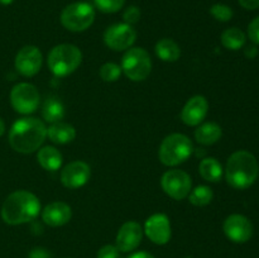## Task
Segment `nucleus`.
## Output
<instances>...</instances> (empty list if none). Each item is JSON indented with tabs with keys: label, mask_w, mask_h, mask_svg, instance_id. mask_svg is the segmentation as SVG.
<instances>
[{
	"label": "nucleus",
	"mask_w": 259,
	"mask_h": 258,
	"mask_svg": "<svg viewBox=\"0 0 259 258\" xmlns=\"http://www.w3.org/2000/svg\"><path fill=\"white\" fill-rule=\"evenodd\" d=\"M143 229L137 222H126L119 229L116 234V248L121 252L134 250L142 242Z\"/></svg>",
	"instance_id": "2eb2a0df"
},
{
	"label": "nucleus",
	"mask_w": 259,
	"mask_h": 258,
	"mask_svg": "<svg viewBox=\"0 0 259 258\" xmlns=\"http://www.w3.org/2000/svg\"><path fill=\"white\" fill-rule=\"evenodd\" d=\"M39 211V199L33 192L18 190L5 199L2 206V218L7 224L19 225L34 220Z\"/></svg>",
	"instance_id": "f03ea898"
},
{
	"label": "nucleus",
	"mask_w": 259,
	"mask_h": 258,
	"mask_svg": "<svg viewBox=\"0 0 259 258\" xmlns=\"http://www.w3.org/2000/svg\"><path fill=\"white\" fill-rule=\"evenodd\" d=\"M156 55L166 62H176L181 56L180 46L171 38H163L156 45Z\"/></svg>",
	"instance_id": "412c9836"
},
{
	"label": "nucleus",
	"mask_w": 259,
	"mask_h": 258,
	"mask_svg": "<svg viewBox=\"0 0 259 258\" xmlns=\"http://www.w3.org/2000/svg\"><path fill=\"white\" fill-rule=\"evenodd\" d=\"M42 116L47 123H57L65 116V106L57 98H50L45 101L42 109Z\"/></svg>",
	"instance_id": "5701e85b"
},
{
	"label": "nucleus",
	"mask_w": 259,
	"mask_h": 258,
	"mask_svg": "<svg viewBox=\"0 0 259 258\" xmlns=\"http://www.w3.org/2000/svg\"><path fill=\"white\" fill-rule=\"evenodd\" d=\"M90 166L83 161L70 162L61 171V182L67 189H78L90 179Z\"/></svg>",
	"instance_id": "ddd939ff"
},
{
	"label": "nucleus",
	"mask_w": 259,
	"mask_h": 258,
	"mask_svg": "<svg viewBox=\"0 0 259 258\" xmlns=\"http://www.w3.org/2000/svg\"><path fill=\"white\" fill-rule=\"evenodd\" d=\"M43 57L35 46H24L15 56V70L25 77H32L39 72Z\"/></svg>",
	"instance_id": "9b49d317"
},
{
	"label": "nucleus",
	"mask_w": 259,
	"mask_h": 258,
	"mask_svg": "<svg viewBox=\"0 0 259 258\" xmlns=\"http://www.w3.org/2000/svg\"><path fill=\"white\" fill-rule=\"evenodd\" d=\"M257 55H258V50L255 46H249V47H247V50H245V56H247V57L254 58Z\"/></svg>",
	"instance_id": "72a5a7b5"
},
{
	"label": "nucleus",
	"mask_w": 259,
	"mask_h": 258,
	"mask_svg": "<svg viewBox=\"0 0 259 258\" xmlns=\"http://www.w3.org/2000/svg\"><path fill=\"white\" fill-rule=\"evenodd\" d=\"M47 136L53 143L67 144L76 138V129L71 124L57 121L47 129Z\"/></svg>",
	"instance_id": "a211bd4d"
},
{
	"label": "nucleus",
	"mask_w": 259,
	"mask_h": 258,
	"mask_svg": "<svg viewBox=\"0 0 259 258\" xmlns=\"http://www.w3.org/2000/svg\"><path fill=\"white\" fill-rule=\"evenodd\" d=\"M82 53L76 46L70 43L58 45L51 50L47 65L56 77H65L75 72L81 65Z\"/></svg>",
	"instance_id": "20e7f679"
},
{
	"label": "nucleus",
	"mask_w": 259,
	"mask_h": 258,
	"mask_svg": "<svg viewBox=\"0 0 259 258\" xmlns=\"http://www.w3.org/2000/svg\"><path fill=\"white\" fill-rule=\"evenodd\" d=\"M13 109L20 114H32L39 105V93L32 83H17L10 91Z\"/></svg>",
	"instance_id": "6e6552de"
},
{
	"label": "nucleus",
	"mask_w": 259,
	"mask_h": 258,
	"mask_svg": "<svg viewBox=\"0 0 259 258\" xmlns=\"http://www.w3.org/2000/svg\"><path fill=\"white\" fill-rule=\"evenodd\" d=\"M243 8L248 10H255L259 8V0H238Z\"/></svg>",
	"instance_id": "473e14b6"
},
{
	"label": "nucleus",
	"mask_w": 259,
	"mask_h": 258,
	"mask_svg": "<svg viewBox=\"0 0 259 258\" xmlns=\"http://www.w3.org/2000/svg\"><path fill=\"white\" fill-rule=\"evenodd\" d=\"M47 137L45 123L37 118H20L12 125L9 132V144L19 153H33L37 151Z\"/></svg>",
	"instance_id": "f257e3e1"
},
{
	"label": "nucleus",
	"mask_w": 259,
	"mask_h": 258,
	"mask_svg": "<svg viewBox=\"0 0 259 258\" xmlns=\"http://www.w3.org/2000/svg\"><path fill=\"white\" fill-rule=\"evenodd\" d=\"M38 163L47 171H57L62 164V154L57 148L52 146H46L38 151Z\"/></svg>",
	"instance_id": "6ab92c4d"
},
{
	"label": "nucleus",
	"mask_w": 259,
	"mask_h": 258,
	"mask_svg": "<svg viewBox=\"0 0 259 258\" xmlns=\"http://www.w3.org/2000/svg\"><path fill=\"white\" fill-rule=\"evenodd\" d=\"M209 103L202 95H195L185 104L181 111V119L186 125L196 126L206 118Z\"/></svg>",
	"instance_id": "dca6fc26"
},
{
	"label": "nucleus",
	"mask_w": 259,
	"mask_h": 258,
	"mask_svg": "<svg viewBox=\"0 0 259 258\" xmlns=\"http://www.w3.org/2000/svg\"><path fill=\"white\" fill-rule=\"evenodd\" d=\"M121 75V67L114 62L104 63L100 68V77L106 82H114Z\"/></svg>",
	"instance_id": "a878e982"
},
{
	"label": "nucleus",
	"mask_w": 259,
	"mask_h": 258,
	"mask_svg": "<svg viewBox=\"0 0 259 258\" xmlns=\"http://www.w3.org/2000/svg\"><path fill=\"white\" fill-rule=\"evenodd\" d=\"M119 257V249L116 245L106 244L101 247L98 252V258H118Z\"/></svg>",
	"instance_id": "c756f323"
},
{
	"label": "nucleus",
	"mask_w": 259,
	"mask_h": 258,
	"mask_svg": "<svg viewBox=\"0 0 259 258\" xmlns=\"http://www.w3.org/2000/svg\"><path fill=\"white\" fill-rule=\"evenodd\" d=\"M199 172L204 180L209 182H219L223 177V166L217 158L209 157L200 162Z\"/></svg>",
	"instance_id": "4be33fe9"
},
{
	"label": "nucleus",
	"mask_w": 259,
	"mask_h": 258,
	"mask_svg": "<svg viewBox=\"0 0 259 258\" xmlns=\"http://www.w3.org/2000/svg\"><path fill=\"white\" fill-rule=\"evenodd\" d=\"M95 20V9L85 2L72 3L61 13V23L71 32H82L90 28Z\"/></svg>",
	"instance_id": "423d86ee"
},
{
	"label": "nucleus",
	"mask_w": 259,
	"mask_h": 258,
	"mask_svg": "<svg viewBox=\"0 0 259 258\" xmlns=\"http://www.w3.org/2000/svg\"><path fill=\"white\" fill-rule=\"evenodd\" d=\"M248 35L253 43L259 45V17L254 18L248 25Z\"/></svg>",
	"instance_id": "7c9ffc66"
},
{
	"label": "nucleus",
	"mask_w": 259,
	"mask_h": 258,
	"mask_svg": "<svg viewBox=\"0 0 259 258\" xmlns=\"http://www.w3.org/2000/svg\"><path fill=\"white\" fill-rule=\"evenodd\" d=\"M128 258H154V257L147 252H137V253H133L132 255H129Z\"/></svg>",
	"instance_id": "f704fd0d"
},
{
	"label": "nucleus",
	"mask_w": 259,
	"mask_h": 258,
	"mask_svg": "<svg viewBox=\"0 0 259 258\" xmlns=\"http://www.w3.org/2000/svg\"><path fill=\"white\" fill-rule=\"evenodd\" d=\"M95 7L103 13H116L124 7L125 0H94Z\"/></svg>",
	"instance_id": "bb28decb"
},
{
	"label": "nucleus",
	"mask_w": 259,
	"mask_h": 258,
	"mask_svg": "<svg viewBox=\"0 0 259 258\" xmlns=\"http://www.w3.org/2000/svg\"><path fill=\"white\" fill-rule=\"evenodd\" d=\"M4 132H5V124H4V121H3V119L0 118V137L4 134Z\"/></svg>",
	"instance_id": "c9c22d12"
},
{
	"label": "nucleus",
	"mask_w": 259,
	"mask_h": 258,
	"mask_svg": "<svg viewBox=\"0 0 259 258\" xmlns=\"http://www.w3.org/2000/svg\"><path fill=\"white\" fill-rule=\"evenodd\" d=\"M194 152V144L185 134L174 133L167 136L159 146V161L164 166L174 167L184 163Z\"/></svg>",
	"instance_id": "39448f33"
},
{
	"label": "nucleus",
	"mask_w": 259,
	"mask_h": 258,
	"mask_svg": "<svg viewBox=\"0 0 259 258\" xmlns=\"http://www.w3.org/2000/svg\"><path fill=\"white\" fill-rule=\"evenodd\" d=\"M28 258H51V254L45 248H34V249L30 250Z\"/></svg>",
	"instance_id": "2f4dec72"
},
{
	"label": "nucleus",
	"mask_w": 259,
	"mask_h": 258,
	"mask_svg": "<svg viewBox=\"0 0 259 258\" xmlns=\"http://www.w3.org/2000/svg\"><path fill=\"white\" fill-rule=\"evenodd\" d=\"M123 19L124 23H126V24H136V23H138L139 19H141V9H139L138 7H134V5L126 8L125 12H124L123 14Z\"/></svg>",
	"instance_id": "c85d7f7f"
},
{
	"label": "nucleus",
	"mask_w": 259,
	"mask_h": 258,
	"mask_svg": "<svg viewBox=\"0 0 259 258\" xmlns=\"http://www.w3.org/2000/svg\"><path fill=\"white\" fill-rule=\"evenodd\" d=\"M14 0H0V4L2 5H10Z\"/></svg>",
	"instance_id": "e433bc0d"
},
{
	"label": "nucleus",
	"mask_w": 259,
	"mask_h": 258,
	"mask_svg": "<svg viewBox=\"0 0 259 258\" xmlns=\"http://www.w3.org/2000/svg\"><path fill=\"white\" fill-rule=\"evenodd\" d=\"M222 43L227 50L238 51L245 45V34L237 27L228 28L222 34Z\"/></svg>",
	"instance_id": "b1692460"
},
{
	"label": "nucleus",
	"mask_w": 259,
	"mask_h": 258,
	"mask_svg": "<svg viewBox=\"0 0 259 258\" xmlns=\"http://www.w3.org/2000/svg\"><path fill=\"white\" fill-rule=\"evenodd\" d=\"M121 71L132 81H143L151 75L152 60L144 48H129L121 58Z\"/></svg>",
	"instance_id": "0eeeda50"
},
{
	"label": "nucleus",
	"mask_w": 259,
	"mask_h": 258,
	"mask_svg": "<svg viewBox=\"0 0 259 258\" xmlns=\"http://www.w3.org/2000/svg\"><path fill=\"white\" fill-rule=\"evenodd\" d=\"M146 235L156 244H166L171 239V224L167 215L153 214L144 224Z\"/></svg>",
	"instance_id": "4468645a"
},
{
	"label": "nucleus",
	"mask_w": 259,
	"mask_h": 258,
	"mask_svg": "<svg viewBox=\"0 0 259 258\" xmlns=\"http://www.w3.org/2000/svg\"><path fill=\"white\" fill-rule=\"evenodd\" d=\"M212 197H214V192L209 186H205V185L195 187L189 194L190 202L195 206H206L212 201Z\"/></svg>",
	"instance_id": "393cba45"
},
{
	"label": "nucleus",
	"mask_w": 259,
	"mask_h": 258,
	"mask_svg": "<svg viewBox=\"0 0 259 258\" xmlns=\"http://www.w3.org/2000/svg\"><path fill=\"white\" fill-rule=\"evenodd\" d=\"M136 39V29L126 23H116L104 32V42L113 51L129 50Z\"/></svg>",
	"instance_id": "9d476101"
},
{
	"label": "nucleus",
	"mask_w": 259,
	"mask_h": 258,
	"mask_svg": "<svg viewBox=\"0 0 259 258\" xmlns=\"http://www.w3.org/2000/svg\"><path fill=\"white\" fill-rule=\"evenodd\" d=\"M259 164L257 158L248 151H237L229 157L225 167L228 184L237 190H245L258 179Z\"/></svg>",
	"instance_id": "7ed1b4c3"
},
{
	"label": "nucleus",
	"mask_w": 259,
	"mask_h": 258,
	"mask_svg": "<svg viewBox=\"0 0 259 258\" xmlns=\"http://www.w3.org/2000/svg\"><path fill=\"white\" fill-rule=\"evenodd\" d=\"M72 218V210L63 201H55L48 204L42 211V219L50 227H62Z\"/></svg>",
	"instance_id": "f3484780"
},
{
	"label": "nucleus",
	"mask_w": 259,
	"mask_h": 258,
	"mask_svg": "<svg viewBox=\"0 0 259 258\" xmlns=\"http://www.w3.org/2000/svg\"><path fill=\"white\" fill-rule=\"evenodd\" d=\"M210 14L219 22H229L233 18V10L225 4H214L210 8Z\"/></svg>",
	"instance_id": "cd10ccee"
},
{
	"label": "nucleus",
	"mask_w": 259,
	"mask_h": 258,
	"mask_svg": "<svg viewBox=\"0 0 259 258\" xmlns=\"http://www.w3.org/2000/svg\"><path fill=\"white\" fill-rule=\"evenodd\" d=\"M225 235L234 243H245L252 238L253 225L247 217L232 214L225 219L223 225Z\"/></svg>",
	"instance_id": "f8f14e48"
},
{
	"label": "nucleus",
	"mask_w": 259,
	"mask_h": 258,
	"mask_svg": "<svg viewBox=\"0 0 259 258\" xmlns=\"http://www.w3.org/2000/svg\"><path fill=\"white\" fill-rule=\"evenodd\" d=\"M222 126L212 121L202 124L195 131V138L200 144H204V146H211V144L217 143L222 138Z\"/></svg>",
	"instance_id": "aec40b11"
},
{
	"label": "nucleus",
	"mask_w": 259,
	"mask_h": 258,
	"mask_svg": "<svg viewBox=\"0 0 259 258\" xmlns=\"http://www.w3.org/2000/svg\"><path fill=\"white\" fill-rule=\"evenodd\" d=\"M161 186L174 200H184L191 191L192 181L187 172L182 169H169L162 176Z\"/></svg>",
	"instance_id": "1a4fd4ad"
}]
</instances>
